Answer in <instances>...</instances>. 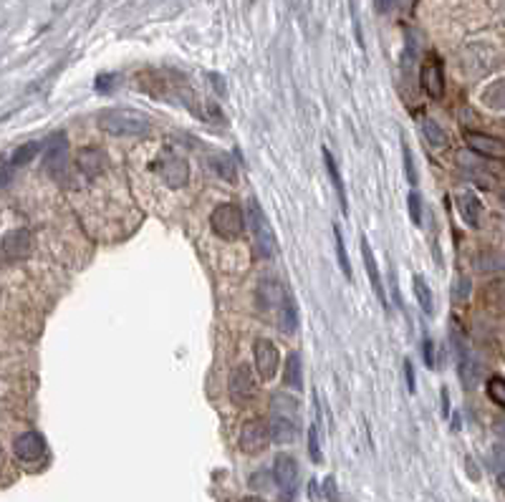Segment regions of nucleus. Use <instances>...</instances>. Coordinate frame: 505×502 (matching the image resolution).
Here are the masks:
<instances>
[{
	"mask_svg": "<svg viewBox=\"0 0 505 502\" xmlns=\"http://www.w3.org/2000/svg\"><path fill=\"white\" fill-rule=\"evenodd\" d=\"M480 101L492 111H505V79H495L480 94Z\"/></svg>",
	"mask_w": 505,
	"mask_h": 502,
	"instance_id": "19",
	"label": "nucleus"
},
{
	"mask_svg": "<svg viewBox=\"0 0 505 502\" xmlns=\"http://www.w3.org/2000/svg\"><path fill=\"white\" fill-rule=\"evenodd\" d=\"M334 238H336V257H339V265H341V273L346 278L354 276L351 270V260H349V252H346V245H344V235H341L339 225L334 227Z\"/></svg>",
	"mask_w": 505,
	"mask_h": 502,
	"instance_id": "29",
	"label": "nucleus"
},
{
	"mask_svg": "<svg viewBox=\"0 0 505 502\" xmlns=\"http://www.w3.org/2000/svg\"><path fill=\"white\" fill-rule=\"evenodd\" d=\"M407 205H410L412 225H422V197L417 195V192H410V197H407Z\"/></svg>",
	"mask_w": 505,
	"mask_h": 502,
	"instance_id": "31",
	"label": "nucleus"
},
{
	"mask_svg": "<svg viewBox=\"0 0 505 502\" xmlns=\"http://www.w3.org/2000/svg\"><path fill=\"white\" fill-rule=\"evenodd\" d=\"M422 88L427 91L429 99H442L445 96V71H442V61L437 53H429L422 63Z\"/></svg>",
	"mask_w": 505,
	"mask_h": 502,
	"instance_id": "9",
	"label": "nucleus"
},
{
	"mask_svg": "<svg viewBox=\"0 0 505 502\" xmlns=\"http://www.w3.org/2000/svg\"><path fill=\"white\" fill-rule=\"evenodd\" d=\"M240 449L245 454H260L271 445V432L263 419H248L240 429Z\"/></svg>",
	"mask_w": 505,
	"mask_h": 502,
	"instance_id": "5",
	"label": "nucleus"
},
{
	"mask_svg": "<svg viewBox=\"0 0 505 502\" xmlns=\"http://www.w3.org/2000/svg\"><path fill=\"white\" fill-rule=\"evenodd\" d=\"M38 151H41V142H25V144H20L18 149L13 151L11 164L13 167H23V164H28L31 159H36Z\"/></svg>",
	"mask_w": 505,
	"mask_h": 502,
	"instance_id": "27",
	"label": "nucleus"
},
{
	"mask_svg": "<svg viewBox=\"0 0 505 502\" xmlns=\"http://www.w3.org/2000/svg\"><path fill=\"white\" fill-rule=\"evenodd\" d=\"M210 164H213V170L217 172V175H220L225 182H235L238 172H235V162L227 157V154H215V157L210 159Z\"/></svg>",
	"mask_w": 505,
	"mask_h": 502,
	"instance_id": "26",
	"label": "nucleus"
},
{
	"mask_svg": "<svg viewBox=\"0 0 505 502\" xmlns=\"http://www.w3.org/2000/svg\"><path fill=\"white\" fill-rule=\"evenodd\" d=\"M404 172H407V179L410 184H417V172H415V159H412L410 147L404 144Z\"/></svg>",
	"mask_w": 505,
	"mask_h": 502,
	"instance_id": "34",
	"label": "nucleus"
},
{
	"mask_svg": "<svg viewBox=\"0 0 505 502\" xmlns=\"http://www.w3.org/2000/svg\"><path fill=\"white\" fill-rule=\"evenodd\" d=\"M498 484H500V487H503V490H505V470L498 475Z\"/></svg>",
	"mask_w": 505,
	"mask_h": 502,
	"instance_id": "41",
	"label": "nucleus"
},
{
	"mask_svg": "<svg viewBox=\"0 0 505 502\" xmlns=\"http://www.w3.org/2000/svg\"><path fill=\"white\" fill-rule=\"evenodd\" d=\"M13 452L20 462H38L46 457V440L38 432H23L13 442Z\"/></svg>",
	"mask_w": 505,
	"mask_h": 502,
	"instance_id": "11",
	"label": "nucleus"
},
{
	"mask_svg": "<svg viewBox=\"0 0 505 502\" xmlns=\"http://www.w3.org/2000/svg\"><path fill=\"white\" fill-rule=\"evenodd\" d=\"M483 298H485V306L492 308L495 313H505V283H490L483 290Z\"/></svg>",
	"mask_w": 505,
	"mask_h": 502,
	"instance_id": "24",
	"label": "nucleus"
},
{
	"mask_svg": "<svg viewBox=\"0 0 505 502\" xmlns=\"http://www.w3.org/2000/svg\"><path fill=\"white\" fill-rule=\"evenodd\" d=\"M467 295H470V280L467 278H457L452 288V298L454 301H467Z\"/></svg>",
	"mask_w": 505,
	"mask_h": 502,
	"instance_id": "33",
	"label": "nucleus"
},
{
	"mask_svg": "<svg viewBox=\"0 0 505 502\" xmlns=\"http://www.w3.org/2000/svg\"><path fill=\"white\" fill-rule=\"evenodd\" d=\"M487 396H490V402H495L498 407L505 409V379L500 376H492L487 379Z\"/></svg>",
	"mask_w": 505,
	"mask_h": 502,
	"instance_id": "30",
	"label": "nucleus"
},
{
	"mask_svg": "<svg viewBox=\"0 0 505 502\" xmlns=\"http://www.w3.org/2000/svg\"><path fill=\"white\" fill-rule=\"evenodd\" d=\"M46 170L53 179H66V170H69V139H66V134L50 137L48 151H46Z\"/></svg>",
	"mask_w": 505,
	"mask_h": 502,
	"instance_id": "7",
	"label": "nucleus"
},
{
	"mask_svg": "<svg viewBox=\"0 0 505 502\" xmlns=\"http://www.w3.org/2000/svg\"><path fill=\"white\" fill-rule=\"evenodd\" d=\"M404 376H407V389L415 391V389H417V384H415V369H412V361H410V358L404 361Z\"/></svg>",
	"mask_w": 505,
	"mask_h": 502,
	"instance_id": "36",
	"label": "nucleus"
},
{
	"mask_svg": "<svg viewBox=\"0 0 505 502\" xmlns=\"http://www.w3.org/2000/svg\"><path fill=\"white\" fill-rule=\"evenodd\" d=\"M31 233L28 230H11L3 238V255L8 260H23L31 255Z\"/></svg>",
	"mask_w": 505,
	"mask_h": 502,
	"instance_id": "13",
	"label": "nucleus"
},
{
	"mask_svg": "<svg viewBox=\"0 0 505 502\" xmlns=\"http://www.w3.org/2000/svg\"><path fill=\"white\" fill-rule=\"evenodd\" d=\"M258 303L260 308H281V303H283V288H281V283L273 280V278H265V280H260L258 285Z\"/></svg>",
	"mask_w": 505,
	"mask_h": 502,
	"instance_id": "17",
	"label": "nucleus"
},
{
	"mask_svg": "<svg viewBox=\"0 0 505 502\" xmlns=\"http://www.w3.org/2000/svg\"><path fill=\"white\" fill-rule=\"evenodd\" d=\"M457 371H460L462 384H465L467 389H473L475 384L480 381V371H483V369H480V364H478V361H473V358H462L460 369H457Z\"/></svg>",
	"mask_w": 505,
	"mask_h": 502,
	"instance_id": "28",
	"label": "nucleus"
},
{
	"mask_svg": "<svg viewBox=\"0 0 505 502\" xmlns=\"http://www.w3.org/2000/svg\"><path fill=\"white\" fill-rule=\"evenodd\" d=\"M323 490H326L328 502H339V495H336V484H334V477H326V480H323Z\"/></svg>",
	"mask_w": 505,
	"mask_h": 502,
	"instance_id": "37",
	"label": "nucleus"
},
{
	"mask_svg": "<svg viewBox=\"0 0 505 502\" xmlns=\"http://www.w3.org/2000/svg\"><path fill=\"white\" fill-rule=\"evenodd\" d=\"M152 170L157 172V177L162 179L167 187H184L189 179V164L187 159L177 157V154H162V157L154 162Z\"/></svg>",
	"mask_w": 505,
	"mask_h": 502,
	"instance_id": "4",
	"label": "nucleus"
},
{
	"mask_svg": "<svg viewBox=\"0 0 505 502\" xmlns=\"http://www.w3.org/2000/svg\"><path fill=\"white\" fill-rule=\"evenodd\" d=\"M76 164H79V170L86 177H99L101 172L107 170V154L96 149V147H83L76 154Z\"/></svg>",
	"mask_w": 505,
	"mask_h": 502,
	"instance_id": "14",
	"label": "nucleus"
},
{
	"mask_svg": "<svg viewBox=\"0 0 505 502\" xmlns=\"http://www.w3.org/2000/svg\"><path fill=\"white\" fill-rule=\"evenodd\" d=\"M278 326L283 333H293L298 328V311L290 295H285L281 308H278Z\"/></svg>",
	"mask_w": 505,
	"mask_h": 502,
	"instance_id": "22",
	"label": "nucleus"
},
{
	"mask_svg": "<svg viewBox=\"0 0 505 502\" xmlns=\"http://www.w3.org/2000/svg\"><path fill=\"white\" fill-rule=\"evenodd\" d=\"M422 356H424V366H427V369H435V344H432V339H424Z\"/></svg>",
	"mask_w": 505,
	"mask_h": 502,
	"instance_id": "35",
	"label": "nucleus"
},
{
	"mask_svg": "<svg viewBox=\"0 0 505 502\" xmlns=\"http://www.w3.org/2000/svg\"><path fill=\"white\" fill-rule=\"evenodd\" d=\"M227 394H230V402L233 404H248L255 394V376H252L250 366L240 364L233 369L230 374V381H227Z\"/></svg>",
	"mask_w": 505,
	"mask_h": 502,
	"instance_id": "8",
	"label": "nucleus"
},
{
	"mask_svg": "<svg viewBox=\"0 0 505 502\" xmlns=\"http://www.w3.org/2000/svg\"><path fill=\"white\" fill-rule=\"evenodd\" d=\"M450 414V396H447V389H442V416L447 419Z\"/></svg>",
	"mask_w": 505,
	"mask_h": 502,
	"instance_id": "39",
	"label": "nucleus"
},
{
	"mask_svg": "<svg viewBox=\"0 0 505 502\" xmlns=\"http://www.w3.org/2000/svg\"><path fill=\"white\" fill-rule=\"evenodd\" d=\"M283 384L288 389H298L301 391L303 386V364H301V353H290L285 358L283 366Z\"/></svg>",
	"mask_w": 505,
	"mask_h": 502,
	"instance_id": "20",
	"label": "nucleus"
},
{
	"mask_svg": "<svg viewBox=\"0 0 505 502\" xmlns=\"http://www.w3.org/2000/svg\"><path fill=\"white\" fill-rule=\"evenodd\" d=\"M465 144L480 154V157L487 159H505V142L498 137H490V134H480V132H467L465 134Z\"/></svg>",
	"mask_w": 505,
	"mask_h": 502,
	"instance_id": "12",
	"label": "nucleus"
},
{
	"mask_svg": "<svg viewBox=\"0 0 505 502\" xmlns=\"http://www.w3.org/2000/svg\"><path fill=\"white\" fill-rule=\"evenodd\" d=\"M480 210H483V205H480L475 192H462V195H457V212H460V217L470 227L480 225Z\"/></svg>",
	"mask_w": 505,
	"mask_h": 502,
	"instance_id": "18",
	"label": "nucleus"
},
{
	"mask_svg": "<svg viewBox=\"0 0 505 502\" xmlns=\"http://www.w3.org/2000/svg\"><path fill=\"white\" fill-rule=\"evenodd\" d=\"M268 432H271V440L278 442V445H290L296 440V421H293V414H281L278 412L276 416L268 424Z\"/></svg>",
	"mask_w": 505,
	"mask_h": 502,
	"instance_id": "15",
	"label": "nucleus"
},
{
	"mask_svg": "<svg viewBox=\"0 0 505 502\" xmlns=\"http://www.w3.org/2000/svg\"><path fill=\"white\" fill-rule=\"evenodd\" d=\"M323 162H326V172H328V177H331V184H334L336 195H339L341 210L346 212V210H349V200H346V189H344V179H341V172H339V167H336L334 154H331L328 149H323Z\"/></svg>",
	"mask_w": 505,
	"mask_h": 502,
	"instance_id": "21",
	"label": "nucleus"
},
{
	"mask_svg": "<svg viewBox=\"0 0 505 502\" xmlns=\"http://www.w3.org/2000/svg\"><path fill=\"white\" fill-rule=\"evenodd\" d=\"M101 132L112 134V137H144L149 132V116L137 109L114 107L104 109L96 119Z\"/></svg>",
	"mask_w": 505,
	"mask_h": 502,
	"instance_id": "1",
	"label": "nucleus"
},
{
	"mask_svg": "<svg viewBox=\"0 0 505 502\" xmlns=\"http://www.w3.org/2000/svg\"><path fill=\"white\" fill-rule=\"evenodd\" d=\"M309 454H311V459H314L316 465L323 459V454H321V445H318V429H316V424H311L309 427Z\"/></svg>",
	"mask_w": 505,
	"mask_h": 502,
	"instance_id": "32",
	"label": "nucleus"
},
{
	"mask_svg": "<svg viewBox=\"0 0 505 502\" xmlns=\"http://www.w3.org/2000/svg\"><path fill=\"white\" fill-rule=\"evenodd\" d=\"M112 81H114L112 76L101 74L99 79H96V83H94V86H96V91H107V88H109V83H112Z\"/></svg>",
	"mask_w": 505,
	"mask_h": 502,
	"instance_id": "38",
	"label": "nucleus"
},
{
	"mask_svg": "<svg viewBox=\"0 0 505 502\" xmlns=\"http://www.w3.org/2000/svg\"><path fill=\"white\" fill-rule=\"evenodd\" d=\"M245 220L250 222L252 227V238H255V247H258V255L265 257V260H271L276 255V235H273V227L265 217L263 208H260V202L255 197L248 200V208H245Z\"/></svg>",
	"mask_w": 505,
	"mask_h": 502,
	"instance_id": "2",
	"label": "nucleus"
},
{
	"mask_svg": "<svg viewBox=\"0 0 505 502\" xmlns=\"http://www.w3.org/2000/svg\"><path fill=\"white\" fill-rule=\"evenodd\" d=\"M210 225H213L215 235L222 240H238L243 235V225H245V215L240 212L238 205H217L210 215Z\"/></svg>",
	"mask_w": 505,
	"mask_h": 502,
	"instance_id": "3",
	"label": "nucleus"
},
{
	"mask_svg": "<svg viewBox=\"0 0 505 502\" xmlns=\"http://www.w3.org/2000/svg\"><path fill=\"white\" fill-rule=\"evenodd\" d=\"M240 502H265V500H263V497H255V495H252V497H243Z\"/></svg>",
	"mask_w": 505,
	"mask_h": 502,
	"instance_id": "40",
	"label": "nucleus"
},
{
	"mask_svg": "<svg viewBox=\"0 0 505 502\" xmlns=\"http://www.w3.org/2000/svg\"><path fill=\"white\" fill-rule=\"evenodd\" d=\"M422 134L432 147L447 144V134H445V129H442L435 119H422Z\"/></svg>",
	"mask_w": 505,
	"mask_h": 502,
	"instance_id": "25",
	"label": "nucleus"
},
{
	"mask_svg": "<svg viewBox=\"0 0 505 502\" xmlns=\"http://www.w3.org/2000/svg\"><path fill=\"white\" fill-rule=\"evenodd\" d=\"M252 358H255V369H258L260 376H263L265 381H271L278 371V361H281L278 348L273 346V341H268V339L255 341V346H252Z\"/></svg>",
	"mask_w": 505,
	"mask_h": 502,
	"instance_id": "10",
	"label": "nucleus"
},
{
	"mask_svg": "<svg viewBox=\"0 0 505 502\" xmlns=\"http://www.w3.org/2000/svg\"><path fill=\"white\" fill-rule=\"evenodd\" d=\"M361 255H364V265H366V273H369V283H372L374 293H377L379 303L386 308V293H384V283H382V276H379L377 270V257H374L372 247L366 243V238H361Z\"/></svg>",
	"mask_w": 505,
	"mask_h": 502,
	"instance_id": "16",
	"label": "nucleus"
},
{
	"mask_svg": "<svg viewBox=\"0 0 505 502\" xmlns=\"http://www.w3.org/2000/svg\"><path fill=\"white\" fill-rule=\"evenodd\" d=\"M412 288H415V298H417V303H419V308H422L424 313L427 316L435 313V298H432V290H429L427 280H424L422 276H415Z\"/></svg>",
	"mask_w": 505,
	"mask_h": 502,
	"instance_id": "23",
	"label": "nucleus"
},
{
	"mask_svg": "<svg viewBox=\"0 0 505 502\" xmlns=\"http://www.w3.org/2000/svg\"><path fill=\"white\" fill-rule=\"evenodd\" d=\"M273 480L278 484V492L290 500V497L296 495V484H298V465L296 459L290 457V454H278L273 459Z\"/></svg>",
	"mask_w": 505,
	"mask_h": 502,
	"instance_id": "6",
	"label": "nucleus"
}]
</instances>
